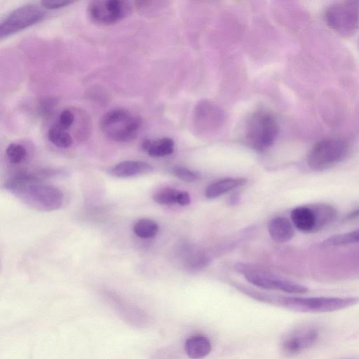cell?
I'll use <instances>...</instances> for the list:
<instances>
[{"label":"cell","instance_id":"6da1fadb","mask_svg":"<svg viewBox=\"0 0 359 359\" xmlns=\"http://www.w3.org/2000/svg\"><path fill=\"white\" fill-rule=\"evenodd\" d=\"M4 187L22 203L39 211L56 210L64 201L60 189L43 182L34 174H18L6 181Z\"/></svg>","mask_w":359,"mask_h":359},{"label":"cell","instance_id":"7a4b0ae2","mask_svg":"<svg viewBox=\"0 0 359 359\" xmlns=\"http://www.w3.org/2000/svg\"><path fill=\"white\" fill-rule=\"evenodd\" d=\"M249 296L262 302L304 313L332 312L348 308L359 303L358 297H299L269 294L254 289L250 292Z\"/></svg>","mask_w":359,"mask_h":359},{"label":"cell","instance_id":"3957f363","mask_svg":"<svg viewBox=\"0 0 359 359\" xmlns=\"http://www.w3.org/2000/svg\"><path fill=\"white\" fill-rule=\"evenodd\" d=\"M141 126L140 118L123 108L107 111L101 118L100 128L109 139L117 142H128L137 135Z\"/></svg>","mask_w":359,"mask_h":359},{"label":"cell","instance_id":"277c9868","mask_svg":"<svg viewBox=\"0 0 359 359\" xmlns=\"http://www.w3.org/2000/svg\"><path fill=\"white\" fill-rule=\"evenodd\" d=\"M348 143L338 137H329L319 140L308 153V166L313 171H324L341 162L347 156Z\"/></svg>","mask_w":359,"mask_h":359},{"label":"cell","instance_id":"5b68a950","mask_svg":"<svg viewBox=\"0 0 359 359\" xmlns=\"http://www.w3.org/2000/svg\"><path fill=\"white\" fill-rule=\"evenodd\" d=\"M327 25L344 38L353 36L359 28V4L341 1L330 5L324 14Z\"/></svg>","mask_w":359,"mask_h":359},{"label":"cell","instance_id":"8992f818","mask_svg":"<svg viewBox=\"0 0 359 359\" xmlns=\"http://www.w3.org/2000/svg\"><path fill=\"white\" fill-rule=\"evenodd\" d=\"M276 118L266 111L255 113L250 118L245 138L249 145L257 151H264L275 142L278 134Z\"/></svg>","mask_w":359,"mask_h":359},{"label":"cell","instance_id":"52a82bcc","mask_svg":"<svg viewBox=\"0 0 359 359\" xmlns=\"http://www.w3.org/2000/svg\"><path fill=\"white\" fill-rule=\"evenodd\" d=\"M235 269L242 273L251 284L266 290H280L290 294H303L308 291L304 285L278 278L269 272L255 269L245 264L238 263Z\"/></svg>","mask_w":359,"mask_h":359},{"label":"cell","instance_id":"ba28073f","mask_svg":"<svg viewBox=\"0 0 359 359\" xmlns=\"http://www.w3.org/2000/svg\"><path fill=\"white\" fill-rule=\"evenodd\" d=\"M45 16L43 10L34 4L20 6L8 13L0 23V38L29 27L39 22Z\"/></svg>","mask_w":359,"mask_h":359},{"label":"cell","instance_id":"9c48e42d","mask_svg":"<svg viewBox=\"0 0 359 359\" xmlns=\"http://www.w3.org/2000/svg\"><path fill=\"white\" fill-rule=\"evenodd\" d=\"M130 10L127 2L118 0H96L89 2L88 14L91 21L109 25L123 19Z\"/></svg>","mask_w":359,"mask_h":359},{"label":"cell","instance_id":"30bf717a","mask_svg":"<svg viewBox=\"0 0 359 359\" xmlns=\"http://www.w3.org/2000/svg\"><path fill=\"white\" fill-rule=\"evenodd\" d=\"M319 337L320 331L316 326L299 327L283 337L281 348L286 355H294L314 346Z\"/></svg>","mask_w":359,"mask_h":359},{"label":"cell","instance_id":"8fae6325","mask_svg":"<svg viewBox=\"0 0 359 359\" xmlns=\"http://www.w3.org/2000/svg\"><path fill=\"white\" fill-rule=\"evenodd\" d=\"M107 302L115 315L126 324L139 329L150 324L148 313L136 305L112 294L107 295Z\"/></svg>","mask_w":359,"mask_h":359},{"label":"cell","instance_id":"7c38bea8","mask_svg":"<svg viewBox=\"0 0 359 359\" xmlns=\"http://www.w3.org/2000/svg\"><path fill=\"white\" fill-rule=\"evenodd\" d=\"M152 170V166L145 161L128 160L115 164L108 170V172L116 177L128 178L146 175Z\"/></svg>","mask_w":359,"mask_h":359},{"label":"cell","instance_id":"4fadbf2b","mask_svg":"<svg viewBox=\"0 0 359 359\" xmlns=\"http://www.w3.org/2000/svg\"><path fill=\"white\" fill-rule=\"evenodd\" d=\"M290 216L293 224L299 231H316V217L312 205L297 207L292 210Z\"/></svg>","mask_w":359,"mask_h":359},{"label":"cell","instance_id":"5bb4252c","mask_svg":"<svg viewBox=\"0 0 359 359\" xmlns=\"http://www.w3.org/2000/svg\"><path fill=\"white\" fill-rule=\"evenodd\" d=\"M268 231L271 238L277 243H285L290 241L294 230L290 221L284 217H276L270 220Z\"/></svg>","mask_w":359,"mask_h":359},{"label":"cell","instance_id":"9a60e30c","mask_svg":"<svg viewBox=\"0 0 359 359\" xmlns=\"http://www.w3.org/2000/svg\"><path fill=\"white\" fill-rule=\"evenodd\" d=\"M211 350L210 341L201 334L189 337L184 343V351L191 359H201L207 356Z\"/></svg>","mask_w":359,"mask_h":359},{"label":"cell","instance_id":"2e32d148","mask_svg":"<svg viewBox=\"0 0 359 359\" xmlns=\"http://www.w3.org/2000/svg\"><path fill=\"white\" fill-rule=\"evenodd\" d=\"M175 143L169 137H162L156 140H144L142 147L149 156L162 157L171 154L174 151Z\"/></svg>","mask_w":359,"mask_h":359},{"label":"cell","instance_id":"e0dca14e","mask_svg":"<svg viewBox=\"0 0 359 359\" xmlns=\"http://www.w3.org/2000/svg\"><path fill=\"white\" fill-rule=\"evenodd\" d=\"M247 180L244 177H228L210 184L205 192L208 198H215L241 186L244 185Z\"/></svg>","mask_w":359,"mask_h":359},{"label":"cell","instance_id":"ac0fdd59","mask_svg":"<svg viewBox=\"0 0 359 359\" xmlns=\"http://www.w3.org/2000/svg\"><path fill=\"white\" fill-rule=\"evenodd\" d=\"M48 138L53 144L62 149L69 148L73 143L72 136L69 131L57 124H53L48 129Z\"/></svg>","mask_w":359,"mask_h":359},{"label":"cell","instance_id":"d6986e66","mask_svg":"<svg viewBox=\"0 0 359 359\" xmlns=\"http://www.w3.org/2000/svg\"><path fill=\"white\" fill-rule=\"evenodd\" d=\"M357 243H359V229L344 233L332 235L324 240L321 245L325 247H333Z\"/></svg>","mask_w":359,"mask_h":359},{"label":"cell","instance_id":"ffe728a7","mask_svg":"<svg viewBox=\"0 0 359 359\" xmlns=\"http://www.w3.org/2000/svg\"><path fill=\"white\" fill-rule=\"evenodd\" d=\"M133 229L137 236L142 238H150L158 233L159 227L155 221L143 218L135 223Z\"/></svg>","mask_w":359,"mask_h":359},{"label":"cell","instance_id":"44dd1931","mask_svg":"<svg viewBox=\"0 0 359 359\" xmlns=\"http://www.w3.org/2000/svg\"><path fill=\"white\" fill-rule=\"evenodd\" d=\"M311 205L316 217V231L326 226L334 219L336 211L332 206L320 203Z\"/></svg>","mask_w":359,"mask_h":359},{"label":"cell","instance_id":"7402d4cb","mask_svg":"<svg viewBox=\"0 0 359 359\" xmlns=\"http://www.w3.org/2000/svg\"><path fill=\"white\" fill-rule=\"evenodd\" d=\"M180 191L172 187H164L158 190L153 196V200L161 205L177 203Z\"/></svg>","mask_w":359,"mask_h":359},{"label":"cell","instance_id":"603a6c76","mask_svg":"<svg viewBox=\"0 0 359 359\" xmlns=\"http://www.w3.org/2000/svg\"><path fill=\"white\" fill-rule=\"evenodd\" d=\"M9 161L14 164L23 161L27 156V150L24 146L17 143L10 144L6 150Z\"/></svg>","mask_w":359,"mask_h":359},{"label":"cell","instance_id":"cb8c5ba5","mask_svg":"<svg viewBox=\"0 0 359 359\" xmlns=\"http://www.w3.org/2000/svg\"><path fill=\"white\" fill-rule=\"evenodd\" d=\"M172 174L186 182H193L200 178V174L185 167L177 165L172 169Z\"/></svg>","mask_w":359,"mask_h":359},{"label":"cell","instance_id":"d4e9b609","mask_svg":"<svg viewBox=\"0 0 359 359\" xmlns=\"http://www.w3.org/2000/svg\"><path fill=\"white\" fill-rule=\"evenodd\" d=\"M75 121V113L69 109H65L60 113L57 123L55 124H57L60 128L68 130L70 128L72 127Z\"/></svg>","mask_w":359,"mask_h":359},{"label":"cell","instance_id":"484cf974","mask_svg":"<svg viewBox=\"0 0 359 359\" xmlns=\"http://www.w3.org/2000/svg\"><path fill=\"white\" fill-rule=\"evenodd\" d=\"M72 3H73V1H41L40 2L42 7L46 8V9H49V10L62 8V7L67 6Z\"/></svg>","mask_w":359,"mask_h":359},{"label":"cell","instance_id":"4316f807","mask_svg":"<svg viewBox=\"0 0 359 359\" xmlns=\"http://www.w3.org/2000/svg\"><path fill=\"white\" fill-rule=\"evenodd\" d=\"M190 201L191 198L188 192L180 191L177 199V203L180 205H187L190 203Z\"/></svg>","mask_w":359,"mask_h":359},{"label":"cell","instance_id":"83f0119b","mask_svg":"<svg viewBox=\"0 0 359 359\" xmlns=\"http://www.w3.org/2000/svg\"><path fill=\"white\" fill-rule=\"evenodd\" d=\"M359 217V209L355 210L354 211L351 212L349 215H348L345 219L346 220H352L356 218Z\"/></svg>","mask_w":359,"mask_h":359}]
</instances>
